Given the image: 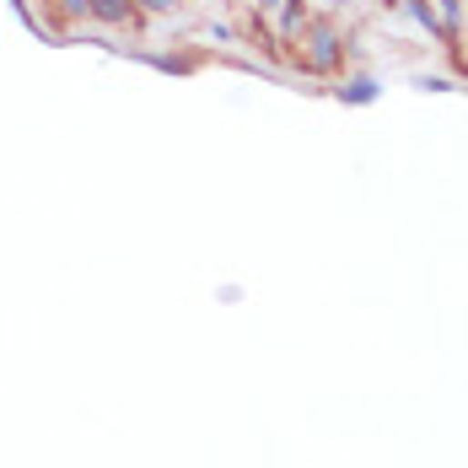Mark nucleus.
Listing matches in <instances>:
<instances>
[{
  "label": "nucleus",
  "mask_w": 468,
  "mask_h": 468,
  "mask_svg": "<svg viewBox=\"0 0 468 468\" xmlns=\"http://www.w3.org/2000/svg\"><path fill=\"white\" fill-rule=\"evenodd\" d=\"M86 5H92L97 16H108V22H124V16H129V5H124V0H86Z\"/></svg>",
  "instance_id": "nucleus-1"
},
{
  "label": "nucleus",
  "mask_w": 468,
  "mask_h": 468,
  "mask_svg": "<svg viewBox=\"0 0 468 468\" xmlns=\"http://www.w3.org/2000/svg\"><path fill=\"white\" fill-rule=\"evenodd\" d=\"M146 5H157V11H168V5H178V0H146Z\"/></svg>",
  "instance_id": "nucleus-2"
}]
</instances>
